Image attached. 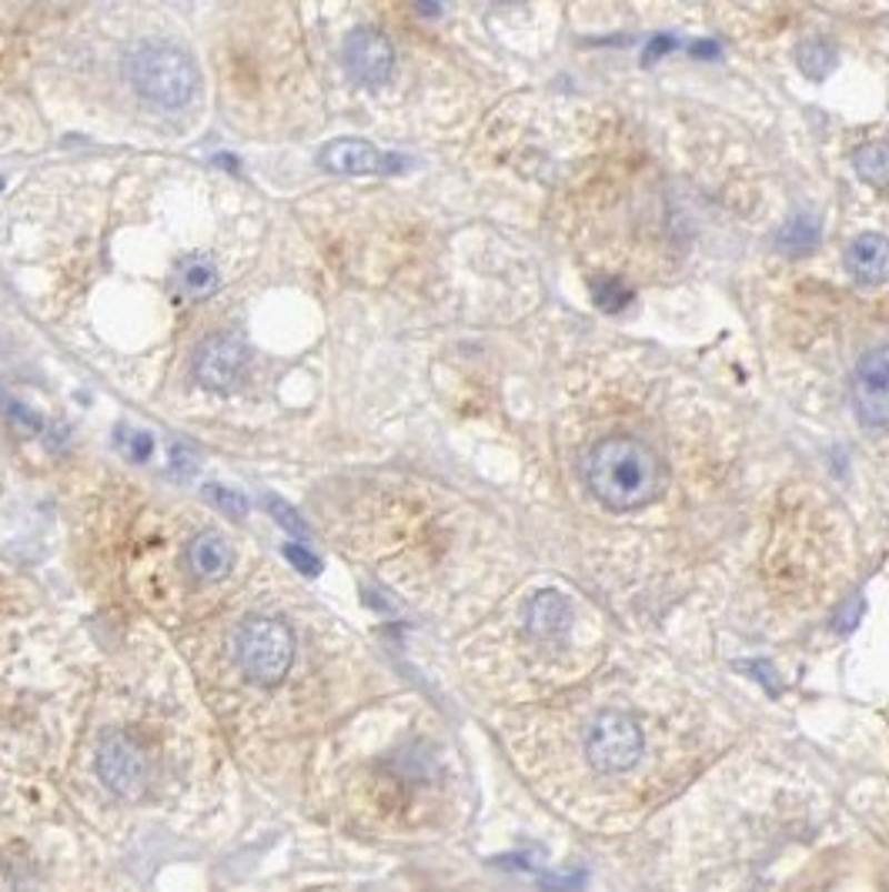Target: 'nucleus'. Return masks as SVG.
I'll list each match as a JSON object with an SVG mask.
<instances>
[{
  "label": "nucleus",
  "mask_w": 889,
  "mask_h": 892,
  "mask_svg": "<svg viewBox=\"0 0 889 892\" xmlns=\"http://www.w3.org/2000/svg\"><path fill=\"white\" fill-rule=\"evenodd\" d=\"M582 479L606 509L636 512L666 489V465L649 441L606 434L582 455Z\"/></svg>",
  "instance_id": "f257e3e1"
},
{
  "label": "nucleus",
  "mask_w": 889,
  "mask_h": 892,
  "mask_svg": "<svg viewBox=\"0 0 889 892\" xmlns=\"http://www.w3.org/2000/svg\"><path fill=\"white\" fill-rule=\"evenodd\" d=\"M128 78L138 94L158 108H184L198 94V68L194 61L164 41H144L128 58Z\"/></svg>",
  "instance_id": "f03ea898"
},
{
  "label": "nucleus",
  "mask_w": 889,
  "mask_h": 892,
  "mask_svg": "<svg viewBox=\"0 0 889 892\" xmlns=\"http://www.w3.org/2000/svg\"><path fill=\"white\" fill-rule=\"evenodd\" d=\"M234 655L248 682L261 689H274L294 659V635L281 619L271 615H251L241 622L234 635Z\"/></svg>",
  "instance_id": "7ed1b4c3"
},
{
  "label": "nucleus",
  "mask_w": 889,
  "mask_h": 892,
  "mask_svg": "<svg viewBox=\"0 0 889 892\" xmlns=\"http://www.w3.org/2000/svg\"><path fill=\"white\" fill-rule=\"evenodd\" d=\"M646 749L642 729L632 715L606 709L586 732V759L599 775H622L639 765Z\"/></svg>",
  "instance_id": "20e7f679"
},
{
  "label": "nucleus",
  "mask_w": 889,
  "mask_h": 892,
  "mask_svg": "<svg viewBox=\"0 0 889 892\" xmlns=\"http://www.w3.org/2000/svg\"><path fill=\"white\" fill-rule=\"evenodd\" d=\"M98 775L118 799H138L144 795L151 775L148 755L131 735L108 732L98 745Z\"/></svg>",
  "instance_id": "39448f33"
},
{
  "label": "nucleus",
  "mask_w": 889,
  "mask_h": 892,
  "mask_svg": "<svg viewBox=\"0 0 889 892\" xmlns=\"http://www.w3.org/2000/svg\"><path fill=\"white\" fill-rule=\"evenodd\" d=\"M248 371V344L234 334H211L194 351V378L208 391H234Z\"/></svg>",
  "instance_id": "423d86ee"
},
{
  "label": "nucleus",
  "mask_w": 889,
  "mask_h": 892,
  "mask_svg": "<svg viewBox=\"0 0 889 892\" xmlns=\"http://www.w3.org/2000/svg\"><path fill=\"white\" fill-rule=\"evenodd\" d=\"M852 401L862 421L889 428V344L866 351L852 374Z\"/></svg>",
  "instance_id": "0eeeda50"
},
{
  "label": "nucleus",
  "mask_w": 889,
  "mask_h": 892,
  "mask_svg": "<svg viewBox=\"0 0 889 892\" xmlns=\"http://www.w3.org/2000/svg\"><path fill=\"white\" fill-rule=\"evenodd\" d=\"M344 68L361 88H381L394 71V48L374 28H354L344 34Z\"/></svg>",
  "instance_id": "6e6552de"
},
{
  "label": "nucleus",
  "mask_w": 889,
  "mask_h": 892,
  "mask_svg": "<svg viewBox=\"0 0 889 892\" xmlns=\"http://www.w3.org/2000/svg\"><path fill=\"white\" fill-rule=\"evenodd\" d=\"M404 158L398 154H381L374 144L358 141V138H341L321 148L318 164L331 174H394L401 171Z\"/></svg>",
  "instance_id": "1a4fd4ad"
},
{
  "label": "nucleus",
  "mask_w": 889,
  "mask_h": 892,
  "mask_svg": "<svg viewBox=\"0 0 889 892\" xmlns=\"http://www.w3.org/2000/svg\"><path fill=\"white\" fill-rule=\"evenodd\" d=\"M188 569L198 582H224L234 569V549L218 529H204L188 542Z\"/></svg>",
  "instance_id": "9d476101"
},
{
  "label": "nucleus",
  "mask_w": 889,
  "mask_h": 892,
  "mask_svg": "<svg viewBox=\"0 0 889 892\" xmlns=\"http://www.w3.org/2000/svg\"><path fill=\"white\" fill-rule=\"evenodd\" d=\"M846 268L862 284L889 281V241L879 234H859L846 251Z\"/></svg>",
  "instance_id": "9b49d317"
},
{
  "label": "nucleus",
  "mask_w": 889,
  "mask_h": 892,
  "mask_svg": "<svg viewBox=\"0 0 889 892\" xmlns=\"http://www.w3.org/2000/svg\"><path fill=\"white\" fill-rule=\"evenodd\" d=\"M569 625V605L559 592H542L532 599V609H529V629L539 635V639H559Z\"/></svg>",
  "instance_id": "f8f14e48"
},
{
  "label": "nucleus",
  "mask_w": 889,
  "mask_h": 892,
  "mask_svg": "<svg viewBox=\"0 0 889 892\" xmlns=\"http://www.w3.org/2000/svg\"><path fill=\"white\" fill-rule=\"evenodd\" d=\"M178 278H181V291L194 301H204L218 291V264L208 254H184L178 264Z\"/></svg>",
  "instance_id": "ddd939ff"
},
{
  "label": "nucleus",
  "mask_w": 889,
  "mask_h": 892,
  "mask_svg": "<svg viewBox=\"0 0 889 892\" xmlns=\"http://www.w3.org/2000/svg\"><path fill=\"white\" fill-rule=\"evenodd\" d=\"M832 64H836V54H832V48H829L822 38H812V41H806V44L799 48V68H802L806 78H812V81H826L829 71H832Z\"/></svg>",
  "instance_id": "4468645a"
},
{
  "label": "nucleus",
  "mask_w": 889,
  "mask_h": 892,
  "mask_svg": "<svg viewBox=\"0 0 889 892\" xmlns=\"http://www.w3.org/2000/svg\"><path fill=\"white\" fill-rule=\"evenodd\" d=\"M856 171L876 188L889 184V144H869L856 154Z\"/></svg>",
  "instance_id": "2eb2a0df"
},
{
  "label": "nucleus",
  "mask_w": 889,
  "mask_h": 892,
  "mask_svg": "<svg viewBox=\"0 0 889 892\" xmlns=\"http://www.w3.org/2000/svg\"><path fill=\"white\" fill-rule=\"evenodd\" d=\"M264 505H268V515H271L291 539H298V542H311V525L298 515L294 505H288V502L278 499V495H268Z\"/></svg>",
  "instance_id": "dca6fc26"
},
{
  "label": "nucleus",
  "mask_w": 889,
  "mask_h": 892,
  "mask_svg": "<svg viewBox=\"0 0 889 892\" xmlns=\"http://www.w3.org/2000/svg\"><path fill=\"white\" fill-rule=\"evenodd\" d=\"M204 499H208L218 512H224V515H231V519H244V515H248V499H244L238 489H228V485H221V482L204 485Z\"/></svg>",
  "instance_id": "f3484780"
},
{
  "label": "nucleus",
  "mask_w": 889,
  "mask_h": 892,
  "mask_svg": "<svg viewBox=\"0 0 889 892\" xmlns=\"http://www.w3.org/2000/svg\"><path fill=\"white\" fill-rule=\"evenodd\" d=\"M168 472H171L178 482H191V479L201 472V459L194 455V449H188V444L174 441L171 449H168Z\"/></svg>",
  "instance_id": "a211bd4d"
},
{
  "label": "nucleus",
  "mask_w": 889,
  "mask_h": 892,
  "mask_svg": "<svg viewBox=\"0 0 889 892\" xmlns=\"http://www.w3.org/2000/svg\"><path fill=\"white\" fill-rule=\"evenodd\" d=\"M118 441H121L124 455H128V459H134V462H148V459L154 455V438H151L148 431H138V428H131V431H121V434H118Z\"/></svg>",
  "instance_id": "6ab92c4d"
},
{
  "label": "nucleus",
  "mask_w": 889,
  "mask_h": 892,
  "mask_svg": "<svg viewBox=\"0 0 889 892\" xmlns=\"http://www.w3.org/2000/svg\"><path fill=\"white\" fill-rule=\"evenodd\" d=\"M816 244V228L806 221V218H796L789 228H786V234H782V248L786 251H792V254H799V251H809Z\"/></svg>",
  "instance_id": "aec40b11"
},
{
  "label": "nucleus",
  "mask_w": 889,
  "mask_h": 892,
  "mask_svg": "<svg viewBox=\"0 0 889 892\" xmlns=\"http://www.w3.org/2000/svg\"><path fill=\"white\" fill-rule=\"evenodd\" d=\"M596 304H599L602 311L616 314V311H622V308L629 304V291H626L619 281H599V284H596Z\"/></svg>",
  "instance_id": "412c9836"
},
{
  "label": "nucleus",
  "mask_w": 889,
  "mask_h": 892,
  "mask_svg": "<svg viewBox=\"0 0 889 892\" xmlns=\"http://www.w3.org/2000/svg\"><path fill=\"white\" fill-rule=\"evenodd\" d=\"M281 552H284V559H288V562H291V565H294V569L301 572V575L314 579V575L321 572V559H318V555H311V552H308L304 545H298V542H288V545L281 549Z\"/></svg>",
  "instance_id": "4be33fe9"
},
{
  "label": "nucleus",
  "mask_w": 889,
  "mask_h": 892,
  "mask_svg": "<svg viewBox=\"0 0 889 892\" xmlns=\"http://www.w3.org/2000/svg\"><path fill=\"white\" fill-rule=\"evenodd\" d=\"M4 411H8V418H11L21 431H28V434L41 431V414L31 411L28 404H21L18 398H8V401H4Z\"/></svg>",
  "instance_id": "5701e85b"
},
{
  "label": "nucleus",
  "mask_w": 889,
  "mask_h": 892,
  "mask_svg": "<svg viewBox=\"0 0 889 892\" xmlns=\"http://www.w3.org/2000/svg\"><path fill=\"white\" fill-rule=\"evenodd\" d=\"M672 48H676V41H669V38H656L652 48L646 51V64H649V61H659V58H662L666 51H672Z\"/></svg>",
  "instance_id": "b1692460"
},
{
  "label": "nucleus",
  "mask_w": 889,
  "mask_h": 892,
  "mask_svg": "<svg viewBox=\"0 0 889 892\" xmlns=\"http://www.w3.org/2000/svg\"><path fill=\"white\" fill-rule=\"evenodd\" d=\"M856 612H859V602H856L852 609H846V619L839 622V629H842V632H849V629L856 625Z\"/></svg>",
  "instance_id": "393cba45"
},
{
  "label": "nucleus",
  "mask_w": 889,
  "mask_h": 892,
  "mask_svg": "<svg viewBox=\"0 0 889 892\" xmlns=\"http://www.w3.org/2000/svg\"><path fill=\"white\" fill-rule=\"evenodd\" d=\"M716 51H719L716 44H699L696 48V58H716Z\"/></svg>",
  "instance_id": "a878e982"
}]
</instances>
